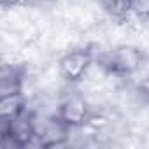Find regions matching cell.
Here are the masks:
<instances>
[{"instance_id": "cell-1", "label": "cell", "mask_w": 149, "mask_h": 149, "mask_svg": "<svg viewBox=\"0 0 149 149\" xmlns=\"http://www.w3.org/2000/svg\"><path fill=\"white\" fill-rule=\"evenodd\" d=\"M142 63V53L133 46H118L104 60V67L114 74H133Z\"/></svg>"}, {"instance_id": "cell-2", "label": "cell", "mask_w": 149, "mask_h": 149, "mask_svg": "<svg viewBox=\"0 0 149 149\" xmlns=\"http://www.w3.org/2000/svg\"><path fill=\"white\" fill-rule=\"evenodd\" d=\"M91 65V54L86 49H74L60 60V74L67 81H79Z\"/></svg>"}, {"instance_id": "cell-3", "label": "cell", "mask_w": 149, "mask_h": 149, "mask_svg": "<svg viewBox=\"0 0 149 149\" xmlns=\"http://www.w3.org/2000/svg\"><path fill=\"white\" fill-rule=\"evenodd\" d=\"M60 119L67 126H77L88 119V102L81 95H70L60 105Z\"/></svg>"}, {"instance_id": "cell-4", "label": "cell", "mask_w": 149, "mask_h": 149, "mask_svg": "<svg viewBox=\"0 0 149 149\" xmlns=\"http://www.w3.org/2000/svg\"><path fill=\"white\" fill-rule=\"evenodd\" d=\"M98 4L102 11L114 19H125L133 13V0H98Z\"/></svg>"}, {"instance_id": "cell-5", "label": "cell", "mask_w": 149, "mask_h": 149, "mask_svg": "<svg viewBox=\"0 0 149 149\" xmlns=\"http://www.w3.org/2000/svg\"><path fill=\"white\" fill-rule=\"evenodd\" d=\"M19 114H23V100L19 93L2 95V102H0V116H2V119H14Z\"/></svg>"}, {"instance_id": "cell-6", "label": "cell", "mask_w": 149, "mask_h": 149, "mask_svg": "<svg viewBox=\"0 0 149 149\" xmlns=\"http://www.w3.org/2000/svg\"><path fill=\"white\" fill-rule=\"evenodd\" d=\"M6 2H13V4H18V2H26V0H6Z\"/></svg>"}]
</instances>
